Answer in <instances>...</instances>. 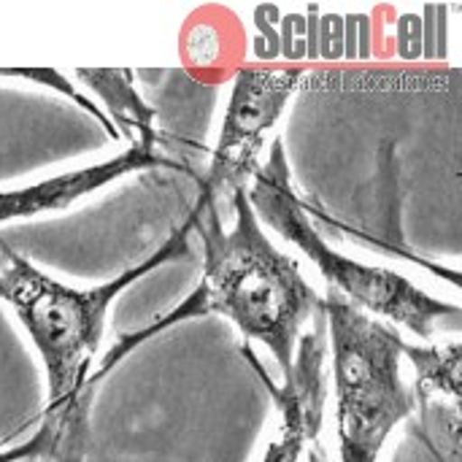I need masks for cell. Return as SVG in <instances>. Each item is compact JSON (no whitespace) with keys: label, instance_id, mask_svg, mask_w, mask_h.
Returning <instances> with one entry per match:
<instances>
[{"label":"cell","instance_id":"cell-1","mask_svg":"<svg viewBox=\"0 0 462 462\" xmlns=\"http://www.w3.org/2000/svg\"><path fill=\"white\" fill-rule=\"evenodd\" d=\"M233 206H236V225L230 233H225L217 200L200 192L189 214L192 230H198V236L203 238L200 287L176 311L157 319L152 328L125 338L103 360L100 371L92 374L95 384L138 341L181 319L203 317V314H222L233 319L244 333V338L263 344L273 355L284 382L292 376L298 338L309 325V319L325 311V303L314 292V287L303 279L300 265L268 241L249 203L246 187L233 192Z\"/></svg>","mask_w":462,"mask_h":462},{"label":"cell","instance_id":"cell-2","mask_svg":"<svg viewBox=\"0 0 462 462\" xmlns=\"http://www.w3.org/2000/svg\"><path fill=\"white\" fill-rule=\"evenodd\" d=\"M189 233L192 217L160 246V252L138 263V268L92 290H73L54 282L0 238V300L16 314L43 363L46 406H60L95 390L89 368L103 341L106 311L143 273L187 257Z\"/></svg>","mask_w":462,"mask_h":462},{"label":"cell","instance_id":"cell-3","mask_svg":"<svg viewBox=\"0 0 462 462\" xmlns=\"http://www.w3.org/2000/svg\"><path fill=\"white\" fill-rule=\"evenodd\" d=\"M322 303L333 346L338 455L341 462H379L393 428L417 406L401 376L406 341L333 287Z\"/></svg>","mask_w":462,"mask_h":462},{"label":"cell","instance_id":"cell-4","mask_svg":"<svg viewBox=\"0 0 462 462\" xmlns=\"http://www.w3.org/2000/svg\"><path fill=\"white\" fill-rule=\"evenodd\" d=\"M246 195L257 219L268 222L284 241L295 244L319 268L328 287L338 290L349 303L368 311L371 317L376 314L390 319L393 325H403L425 341L436 336L441 319L449 317L460 322V306L444 303L422 292L417 284H411L395 271L355 263L325 244L290 184V168L282 138L273 141L268 162L254 168Z\"/></svg>","mask_w":462,"mask_h":462},{"label":"cell","instance_id":"cell-5","mask_svg":"<svg viewBox=\"0 0 462 462\" xmlns=\"http://www.w3.org/2000/svg\"><path fill=\"white\" fill-rule=\"evenodd\" d=\"M306 65H244L236 73L230 103L222 119L219 141L200 192L214 200L225 192L246 187L257 160L265 149V138L284 114V106L300 87Z\"/></svg>","mask_w":462,"mask_h":462},{"label":"cell","instance_id":"cell-6","mask_svg":"<svg viewBox=\"0 0 462 462\" xmlns=\"http://www.w3.org/2000/svg\"><path fill=\"white\" fill-rule=\"evenodd\" d=\"M143 168H176L162 152H149L138 143H133L127 152L116 154L114 160L87 165L79 171H68L51 179H43L30 187L19 189H0V225L14 219H27L49 211H62L73 206L76 200L92 195L95 189Z\"/></svg>","mask_w":462,"mask_h":462},{"label":"cell","instance_id":"cell-7","mask_svg":"<svg viewBox=\"0 0 462 462\" xmlns=\"http://www.w3.org/2000/svg\"><path fill=\"white\" fill-rule=\"evenodd\" d=\"M73 76L103 100L106 116L119 138H130V146L138 143L149 152H160L162 135L154 127V108H149L133 87L135 73L130 68H76Z\"/></svg>","mask_w":462,"mask_h":462},{"label":"cell","instance_id":"cell-8","mask_svg":"<svg viewBox=\"0 0 462 462\" xmlns=\"http://www.w3.org/2000/svg\"><path fill=\"white\" fill-rule=\"evenodd\" d=\"M89 401L92 393L79 395L76 401L46 406L43 422L38 433L14 449L0 452V462L49 460V462H81L87 447V420H89Z\"/></svg>","mask_w":462,"mask_h":462},{"label":"cell","instance_id":"cell-9","mask_svg":"<svg viewBox=\"0 0 462 462\" xmlns=\"http://www.w3.org/2000/svg\"><path fill=\"white\" fill-rule=\"evenodd\" d=\"M403 355L414 363L417 368V390L414 398H420L422 406L433 395H452L455 401L460 398V344H447V346H411L403 344Z\"/></svg>","mask_w":462,"mask_h":462},{"label":"cell","instance_id":"cell-10","mask_svg":"<svg viewBox=\"0 0 462 462\" xmlns=\"http://www.w3.org/2000/svg\"><path fill=\"white\" fill-rule=\"evenodd\" d=\"M0 79H24V81H35V84H41V87H49V89H54V92H62L68 100H73V103L81 106L87 114H92V116L103 125V130L108 133V138L119 141V133H116V127L111 125V119H108L87 95H81V92L70 84V79H68L62 70H57V68H0Z\"/></svg>","mask_w":462,"mask_h":462},{"label":"cell","instance_id":"cell-11","mask_svg":"<svg viewBox=\"0 0 462 462\" xmlns=\"http://www.w3.org/2000/svg\"><path fill=\"white\" fill-rule=\"evenodd\" d=\"M346 46V22L344 16H322L317 19V60H338Z\"/></svg>","mask_w":462,"mask_h":462},{"label":"cell","instance_id":"cell-12","mask_svg":"<svg viewBox=\"0 0 462 462\" xmlns=\"http://www.w3.org/2000/svg\"><path fill=\"white\" fill-rule=\"evenodd\" d=\"M398 54L403 60H417L422 54V16L403 14L398 22Z\"/></svg>","mask_w":462,"mask_h":462}]
</instances>
